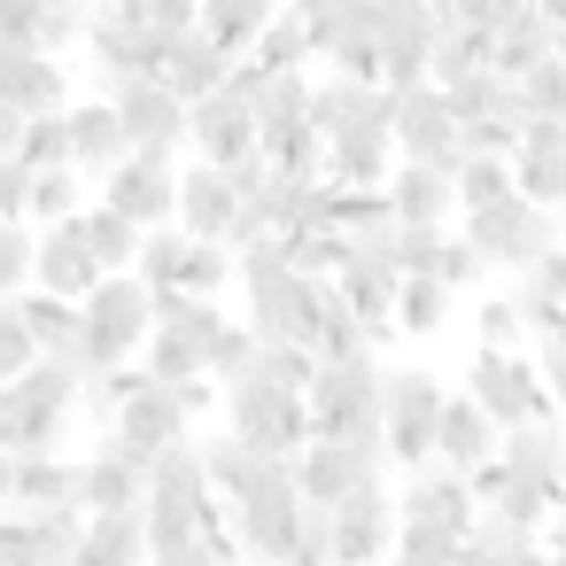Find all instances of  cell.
<instances>
[{
	"instance_id": "6da1fadb",
	"label": "cell",
	"mask_w": 566,
	"mask_h": 566,
	"mask_svg": "<svg viewBox=\"0 0 566 566\" xmlns=\"http://www.w3.org/2000/svg\"><path fill=\"white\" fill-rule=\"evenodd\" d=\"M233 512V543L249 566H295L303 558V535H311V496L295 481L287 458H264V473L249 481V496L226 504Z\"/></svg>"
},
{
	"instance_id": "7a4b0ae2",
	"label": "cell",
	"mask_w": 566,
	"mask_h": 566,
	"mask_svg": "<svg viewBox=\"0 0 566 566\" xmlns=\"http://www.w3.org/2000/svg\"><path fill=\"white\" fill-rule=\"evenodd\" d=\"M86 55H94L102 102H109L117 86H140V78H164V71H171V48L148 32V0H102V9H94V32H86Z\"/></svg>"
},
{
	"instance_id": "3957f363",
	"label": "cell",
	"mask_w": 566,
	"mask_h": 566,
	"mask_svg": "<svg viewBox=\"0 0 566 566\" xmlns=\"http://www.w3.org/2000/svg\"><path fill=\"white\" fill-rule=\"evenodd\" d=\"M380 411H388V373L373 357L365 365H318V380H311L318 442H388Z\"/></svg>"
},
{
	"instance_id": "277c9868",
	"label": "cell",
	"mask_w": 566,
	"mask_h": 566,
	"mask_svg": "<svg viewBox=\"0 0 566 566\" xmlns=\"http://www.w3.org/2000/svg\"><path fill=\"white\" fill-rule=\"evenodd\" d=\"M465 396L504 427V434H520V427H551L558 419V403H551V380H543V365L535 357H496V349H473V365H465Z\"/></svg>"
},
{
	"instance_id": "5b68a950",
	"label": "cell",
	"mask_w": 566,
	"mask_h": 566,
	"mask_svg": "<svg viewBox=\"0 0 566 566\" xmlns=\"http://www.w3.org/2000/svg\"><path fill=\"white\" fill-rule=\"evenodd\" d=\"M481 256H489V272H535L551 249H566V233H558V210H543V202H527V195H512L504 210H489V218H465L458 226Z\"/></svg>"
},
{
	"instance_id": "8992f818",
	"label": "cell",
	"mask_w": 566,
	"mask_h": 566,
	"mask_svg": "<svg viewBox=\"0 0 566 566\" xmlns=\"http://www.w3.org/2000/svg\"><path fill=\"white\" fill-rule=\"evenodd\" d=\"M156 342V295L140 280H109L86 303V365L94 373H125L133 357H148Z\"/></svg>"
},
{
	"instance_id": "52a82bcc",
	"label": "cell",
	"mask_w": 566,
	"mask_h": 566,
	"mask_svg": "<svg viewBox=\"0 0 566 566\" xmlns=\"http://www.w3.org/2000/svg\"><path fill=\"white\" fill-rule=\"evenodd\" d=\"M442 411H450V388L427 373V365H388V458H403L411 473L434 465V434H442Z\"/></svg>"
},
{
	"instance_id": "ba28073f",
	"label": "cell",
	"mask_w": 566,
	"mask_h": 566,
	"mask_svg": "<svg viewBox=\"0 0 566 566\" xmlns=\"http://www.w3.org/2000/svg\"><path fill=\"white\" fill-rule=\"evenodd\" d=\"M256 86H264V71H256V63H241V71H233V86H226V94H210V102L195 109V164L241 171V164L264 148V125H256Z\"/></svg>"
},
{
	"instance_id": "9c48e42d",
	"label": "cell",
	"mask_w": 566,
	"mask_h": 566,
	"mask_svg": "<svg viewBox=\"0 0 566 566\" xmlns=\"http://www.w3.org/2000/svg\"><path fill=\"white\" fill-rule=\"evenodd\" d=\"M226 434H241L249 450L287 458V465L318 442L311 403H303V396H280V388H264V380H249V388H233V396H226Z\"/></svg>"
},
{
	"instance_id": "30bf717a",
	"label": "cell",
	"mask_w": 566,
	"mask_h": 566,
	"mask_svg": "<svg viewBox=\"0 0 566 566\" xmlns=\"http://www.w3.org/2000/svg\"><path fill=\"white\" fill-rule=\"evenodd\" d=\"M109 109L125 117L133 156H148V164H179V148H195V109L179 102V86H171V78L117 86V94H109Z\"/></svg>"
},
{
	"instance_id": "8fae6325",
	"label": "cell",
	"mask_w": 566,
	"mask_h": 566,
	"mask_svg": "<svg viewBox=\"0 0 566 566\" xmlns=\"http://www.w3.org/2000/svg\"><path fill=\"white\" fill-rule=\"evenodd\" d=\"M396 156L427 164V171H450V179L465 171V125H458V109H450L442 86L403 94V109H396Z\"/></svg>"
},
{
	"instance_id": "7c38bea8",
	"label": "cell",
	"mask_w": 566,
	"mask_h": 566,
	"mask_svg": "<svg viewBox=\"0 0 566 566\" xmlns=\"http://www.w3.org/2000/svg\"><path fill=\"white\" fill-rule=\"evenodd\" d=\"M334 551H342V566H388L396 558V535H403V512H396V489L388 481H365L357 496H342L334 512Z\"/></svg>"
},
{
	"instance_id": "4fadbf2b",
	"label": "cell",
	"mask_w": 566,
	"mask_h": 566,
	"mask_svg": "<svg viewBox=\"0 0 566 566\" xmlns=\"http://www.w3.org/2000/svg\"><path fill=\"white\" fill-rule=\"evenodd\" d=\"M0 496L9 512H86V458H0Z\"/></svg>"
},
{
	"instance_id": "5bb4252c",
	"label": "cell",
	"mask_w": 566,
	"mask_h": 566,
	"mask_svg": "<svg viewBox=\"0 0 566 566\" xmlns=\"http://www.w3.org/2000/svg\"><path fill=\"white\" fill-rule=\"evenodd\" d=\"M148 489H156V458H140L125 434H102L86 450V512L109 520V512H148Z\"/></svg>"
},
{
	"instance_id": "9a60e30c",
	"label": "cell",
	"mask_w": 566,
	"mask_h": 566,
	"mask_svg": "<svg viewBox=\"0 0 566 566\" xmlns=\"http://www.w3.org/2000/svg\"><path fill=\"white\" fill-rule=\"evenodd\" d=\"M71 109H78V102H71V78H63V63H55V55L0 48V117L40 125V117H71Z\"/></svg>"
},
{
	"instance_id": "2e32d148",
	"label": "cell",
	"mask_w": 566,
	"mask_h": 566,
	"mask_svg": "<svg viewBox=\"0 0 566 566\" xmlns=\"http://www.w3.org/2000/svg\"><path fill=\"white\" fill-rule=\"evenodd\" d=\"M380 465H388V442H311L295 458V481H303V496L318 512H334L342 496H357L365 481H380Z\"/></svg>"
},
{
	"instance_id": "e0dca14e",
	"label": "cell",
	"mask_w": 566,
	"mask_h": 566,
	"mask_svg": "<svg viewBox=\"0 0 566 566\" xmlns=\"http://www.w3.org/2000/svg\"><path fill=\"white\" fill-rule=\"evenodd\" d=\"M396 512H403V527H434V535H458V543H473V527H481L473 481H458V473H442V465L411 473V481L396 489Z\"/></svg>"
},
{
	"instance_id": "ac0fdd59",
	"label": "cell",
	"mask_w": 566,
	"mask_h": 566,
	"mask_svg": "<svg viewBox=\"0 0 566 566\" xmlns=\"http://www.w3.org/2000/svg\"><path fill=\"white\" fill-rule=\"evenodd\" d=\"M179 164H148V156H133L109 187H102V202L117 210V218H133L140 233H171L179 226Z\"/></svg>"
},
{
	"instance_id": "d6986e66",
	"label": "cell",
	"mask_w": 566,
	"mask_h": 566,
	"mask_svg": "<svg viewBox=\"0 0 566 566\" xmlns=\"http://www.w3.org/2000/svg\"><path fill=\"white\" fill-rule=\"evenodd\" d=\"M241 195H233V179L218 171V164H187V179H179V233L187 241H210V249H233V233H241Z\"/></svg>"
},
{
	"instance_id": "ffe728a7",
	"label": "cell",
	"mask_w": 566,
	"mask_h": 566,
	"mask_svg": "<svg viewBox=\"0 0 566 566\" xmlns=\"http://www.w3.org/2000/svg\"><path fill=\"white\" fill-rule=\"evenodd\" d=\"M496 458H504V427H496V419L458 388V396H450V411H442V434H434V465H442V473H458V481H481Z\"/></svg>"
},
{
	"instance_id": "44dd1931",
	"label": "cell",
	"mask_w": 566,
	"mask_h": 566,
	"mask_svg": "<svg viewBox=\"0 0 566 566\" xmlns=\"http://www.w3.org/2000/svg\"><path fill=\"white\" fill-rule=\"evenodd\" d=\"M102 287H109V272H102V256H94L86 226H55V233H40V287H32V295L94 303Z\"/></svg>"
},
{
	"instance_id": "7402d4cb",
	"label": "cell",
	"mask_w": 566,
	"mask_h": 566,
	"mask_svg": "<svg viewBox=\"0 0 566 566\" xmlns=\"http://www.w3.org/2000/svg\"><path fill=\"white\" fill-rule=\"evenodd\" d=\"M94 32V9H78V0H17L9 9V48H32V55H55L78 48Z\"/></svg>"
},
{
	"instance_id": "603a6c76",
	"label": "cell",
	"mask_w": 566,
	"mask_h": 566,
	"mask_svg": "<svg viewBox=\"0 0 566 566\" xmlns=\"http://www.w3.org/2000/svg\"><path fill=\"white\" fill-rule=\"evenodd\" d=\"M71 156H78V171L86 179H117L125 164H133V140H125V117L109 109V102H78L71 109Z\"/></svg>"
},
{
	"instance_id": "cb8c5ba5",
	"label": "cell",
	"mask_w": 566,
	"mask_h": 566,
	"mask_svg": "<svg viewBox=\"0 0 566 566\" xmlns=\"http://www.w3.org/2000/svg\"><path fill=\"white\" fill-rule=\"evenodd\" d=\"M512 171H520V195H527V202L558 210V202H566V125H543V117H535V125L520 133V164H512Z\"/></svg>"
},
{
	"instance_id": "d4e9b609",
	"label": "cell",
	"mask_w": 566,
	"mask_h": 566,
	"mask_svg": "<svg viewBox=\"0 0 566 566\" xmlns=\"http://www.w3.org/2000/svg\"><path fill=\"white\" fill-rule=\"evenodd\" d=\"M388 202H396L403 226H450V218H465L458 210V179L450 171H427V164H396Z\"/></svg>"
},
{
	"instance_id": "484cf974",
	"label": "cell",
	"mask_w": 566,
	"mask_h": 566,
	"mask_svg": "<svg viewBox=\"0 0 566 566\" xmlns=\"http://www.w3.org/2000/svg\"><path fill=\"white\" fill-rule=\"evenodd\" d=\"M280 24V9L272 0H202V40L210 48H226L233 63H249L256 48H264V32Z\"/></svg>"
},
{
	"instance_id": "4316f807",
	"label": "cell",
	"mask_w": 566,
	"mask_h": 566,
	"mask_svg": "<svg viewBox=\"0 0 566 566\" xmlns=\"http://www.w3.org/2000/svg\"><path fill=\"white\" fill-rule=\"evenodd\" d=\"M32 334H40V349L48 357H71V365H86V303H55V295H17L9 303ZM94 373V365H86Z\"/></svg>"
},
{
	"instance_id": "83f0119b",
	"label": "cell",
	"mask_w": 566,
	"mask_h": 566,
	"mask_svg": "<svg viewBox=\"0 0 566 566\" xmlns=\"http://www.w3.org/2000/svg\"><path fill=\"white\" fill-rule=\"evenodd\" d=\"M388 102H396L388 86H365V78H334V71H326V78H318V102H311V125L334 140V133H349V125H373Z\"/></svg>"
},
{
	"instance_id": "f1b7e54d",
	"label": "cell",
	"mask_w": 566,
	"mask_h": 566,
	"mask_svg": "<svg viewBox=\"0 0 566 566\" xmlns=\"http://www.w3.org/2000/svg\"><path fill=\"white\" fill-rule=\"evenodd\" d=\"M78 566H156V543H148V512H109L86 527V551Z\"/></svg>"
},
{
	"instance_id": "f546056e",
	"label": "cell",
	"mask_w": 566,
	"mask_h": 566,
	"mask_svg": "<svg viewBox=\"0 0 566 566\" xmlns=\"http://www.w3.org/2000/svg\"><path fill=\"white\" fill-rule=\"evenodd\" d=\"M233 71H241V63H233L226 48L187 40V48H171V71H164V78L179 86V102H187V109H202L210 94H226V86H233Z\"/></svg>"
},
{
	"instance_id": "4dcf8cb0",
	"label": "cell",
	"mask_w": 566,
	"mask_h": 566,
	"mask_svg": "<svg viewBox=\"0 0 566 566\" xmlns=\"http://www.w3.org/2000/svg\"><path fill=\"white\" fill-rule=\"evenodd\" d=\"M78 226H86V241H94V256H102V272H109V280H133V272H140V249H148V233H140L133 218H117L109 202H94Z\"/></svg>"
},
{
	"instance_id": "1f68e13d",
	"label": "cell",
	"mask_w": 566,
	"mask_h": 566,
	"mask_svg": "<svg viewBox=\"0 0 566 566\" xmlns=\"http://www.w3.org/2000/svg\"><path fill=\"white\" fill-rule=\"evenodd\" d=\"M311 102H318V78H311V71L264 78V86H256V125H264V140H272V133H295V125H311Z\"/></svg>"
},
{
	"instance_id": "d6a6232c",
	"label": "cell",
	"mask_w": 566,
	"mask_h": 566,
	"mask_svg": "<svg viewBox=\"0 0 566 566\" xmlns=\"http://www.w3.org/2000/svg\"><path fill=\"white\" fill-rule=\"evenodd\" d=\"M202 465H210L218 504H233V496H249V481L264 473V450H249L241 434H202Z\"/></svg>"
},
{
	"instance_id": "836d02e7",
	"label": "cell",
	"mask_w": 566,
	"mask_h": 566,
	"mask_svg": "<svg viewBox=\"0 0 566 566\" xmlns=\"http://www.w3.org/2000/svg\"><path fill=\"white\" fill-rule=\"evenodd\" d=\"M512 195H520V171L496 164V156H473V164L458 171V210H465V218H489V210H504Z\"/></svg>"
},
{
	"instance_id": "e575fe53",
	"label": "cell",
	"mask_w": 566,
	"mask_h": 566,
	"mask_svg": "<svg viewBox=\"0 0 566 566\" xmlns=\"http://www.w3.org/2000/svg\"><path fill=\"white\" fill-rule=\"evenodd\" d=\"M187 264H195V241L171 226V233H148V249H140V272H133V280H140L148 295H179V287H187Z\"/></svg>"
},
{
	"instance_id": "d590c367",
	"label": "cell",
	"mask_w": 566,
	"mask_h": 566,
	"mask_svg": "<svg viewBox=\"0 0 566 566\" xmlns=\"http://www.w3.org/2000/svg\"><path fill=\"white\" fill-rule=\"evenodd\" d=\"M264 78H287V71H303V63H318L311 55V24H303V9H280V24L264 32V48L249 55Z\"/></svg>"
},
{
	"instance_id": "8d00e7d4",
	"label": "cell",
	"mask_w": 566,
	"mask_h": 566,
	"mask_svg": "<svg viewBox=\"0 0 566 566\" xmlns=\"http://www.w3.org/2000/svg\"><path fill=\"white\" fill-rule=\"evenodd\" d=\"M40 287V226H0V303Z\"/></svg>"
},
{
	"instance_id": "74e56055",
	"label": "cell",
	"mask_w": 566,
	"mask_h": 566,
	"mask_svg": "<svg viewBox=\"0 0 566 566\" xmlns=\"http://www.w3.org/2000/svg\"><path fill=\"white\" fill-rule=\"evenodd\" d=\"M473 334H481V349H496V357H535V334H527V318H520L512 295H489V303L473 311Z\"/></svg>"
},
{
	"instance_id": "f35d334b",
	"label": "cell",
	"mask_w": 566,
	"mask_h": 566,
	"mask_svg": "<svg viewBox=\"0 0 566 566\" xmlns=\"http://www.w3.org/2000/svg\"><path fill=\"white\" fill-rule=\"evenodd\" d=\"M9 164H32V171H78V156H71V117L24 125V148H17Z\"/></svg>"
},
{
	"instance_id": "ab89813d",
	"label": "cell",
	"mask_w": 566,
	"mask_h": 566,
	"mask_svg": "<svg viewBox=\"0 0 566 566\" xmlns=\"http://www.w3.org/2000/svg\"><path fill=\"white\" fill-rule=\"evenodd\" d=\"M450 287L442 280H411L403 287V311H396V334H442V318H450Z\"/></svg>"
},
{
	"instance_id": "60d3db41",
	"label": "cell",
	"mask_w": 566,
	"mask_h": 566,
	"mask_svg": "<svg viewBox=\"0 0 566 566\" xmlns=\"http://www.w3.org/2000/svg\"><path fill=\"white\" fill-rule=\"evenodd\" d=\"M450 226H403V272L411 280H442V256H450Z\"/></svg>"
},
{
	"instance_id": "b9f144b4",
	"label": "cell",
	"mask_w": 566,
	"mask_h": 566,
	"mask_svg": "<svg viewBox=\"0 0 566 566\" xmlns=\"http://www.w3.org/2000/svg\"><path fill=\"white\" fill-rule=\"evenodd\" d=\"M481 280H489V256L458 233V241H450V256H442V287H450V295H465V287H481Z\"/></svg>"
},
{
	"instance_id": "7bdbcfd3",
	"label": "cell",
	"mask_w": 566,
	"mask_h": 566,
	"mask_svg": "<svg viewBox=\"0 0 566 566\" xmlns=\"http://www.w3.org/2000/svg\"><path fill=\"white\" fill-rule=\"evenodd\" d=\"M535 365H543V380H551V403H558V419H566V342H543V349H535Z\"/></svg>"
},
{
	"instance_id": "ee69618b",
	"label": "cell",
	"mask_w": 566,
	"mask_h": 566,
	"mask_svg": "<svg viewBox=\"0 0 566 566\" xmlns=\"http://www.w3.org/2000/svg\"><path fill=\"white\" fill-rule=\"evenodd\" d=\"M543 543H551V558H566V504H558V520H551V535H543Z\"/></svg>"
},
{
	"instance_id": "f6af8a7d",
	"label": "cell",
	"mask_w": 566,
	"mask_h": 566,
	"mask_svg": "<svg viewBox=\"0 0 566 566\" xmlns=\"http://www.w3.org/2000/svg\"><path fill=\"white\" fill-rule=\"evenodd\" d=\"M558 63H566V24H558Z\"/></svg>"
},
{
	"instance_id": "bcb514c9",
	"label": "cell",
	"mask_w": 566,
	"mask_h": 566,
	"mask_svg": "<svg viewBox=\"0 0 566 566\" xmlns=\"http://www.w3.org/2000/svg\"><path fill=\"white\" fill-rule=\"evenodd\" d=\"M558 233H566V202H558Z\"/></svg>"
},
{
	"instance_id": "7dc6e473",
	"label": "cell",
	"mask_w": 566,
	"mask_h": 566,
	"mask_svg": "<svg viewBox=\"0 0 566 566\" xmlns=\"http://www.w3.org/2000/svg\"><path fill=\"white\" fill-rule=\"evenodd\" d=\"M226 566H249V558H241V551H233V558H226Z\"/></svg>"
}]
</instances>
